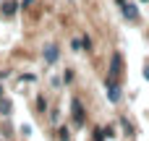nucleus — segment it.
<instances>
[{"label":"nucleus","mask_w":149,"mask_h":141,"mask_svg":"<svg viewBox=\"0 0 149 141\" xmlns=\"http://www.w3.org/2000/svg\"><path fill=\"white\" fill-rule=\"evenodd\" d=\"M141 3H147V0H141Z\"/></svg>","instance_id":"12"},{"label":"nucleus","mask_w":149,"mask_h":141,"mask_svg":"<svg viewBox=\"0 0 149 141\" xmlns=\"http://www.w3.org/2000/svg\"><path fill=\"white\" fill-rule=\"evenodd\" d=\"M120 73H123V55L115 50L113 55H110V65H107V76L110 78H120Z\"/></svg>","instance_id":"1"},{"label":"nucleus","mask_w":149,"mask_h":141,"mask_svg":"<svg viewBox=\"0 0 149 141\" xmlns=\"http://www.w3.org/2000/svg\"><path fill=\"white\" fill-rule=\"evenodd\" d=\"M58 58H60V50H58V47H55V44H52V47H47V50H45V60H47V63H55V60H58Z\"/></svg>","instance_id":"6"},{"label":"nucleus","mask_w":149,"mask_h":141,"mask_svg":"<svg viewBox=\"0 0 149 141\" xmlns=\"http://www.w3.org/2000/svg\"><path fill=\"white\" fill-rule=\"evenodd\" d=\"M16 5H18L16 0H5V3L0 5V13H3V18H13V16H16V10H18Z\"/></svg>","instance_id":"5"},{"label":"nucleus","mask_w":149,"mask_h":141,"mask_svg":"<svg viewBox=\"0 0 149 141\" xmlns=\"http://www.w3.org/2000/svg\"><path fill=\"white\" fill-rule=\"evenodd\" d=\"M118 5L123 8V16H126V18H131V21H139V10H136V5H134V3L118 0Z\"/></svg>","instance_id":"3"},{"label":"nucleus","mask_w":149,"mask_h":141,"mask_svg":"<svg viewBox=\"0 0 149 141\" xmlns=\"http://www.w3.org/2000/svg\"><path fill=\"white\" fill-rule=\"evenodd\" d=\"M81 47H84L86 52H92V39H89L86 34H84V39H81Z\"/></svg>","instance_id":"8"},{"label":"nucleus","mask_w":149,"mask_h":141,"mask_svg":"<svg viewBox=\"0 0 149 141\" xmlns=\"http://www.w3.org/2000/svg\"><path fill=\"white\" fill-rule=\"evenodd\" d=\"M31 3H34V0H21V10H26V8H29Z\"/></svg>","instance_id":"10"},{"label":"nucleus","mask_w":149,"mask_h":141,"mask_svg":"<svg viewBox=\"0 0 149 141\" xmlns=\"http://www.w3.org/2000/svg\"><path fill=\"white\" fill-rule=\"evenodd\" d=\"M105 89H107V97H110V102H120V84H118V78H105Z\"/></svg>","instance_id":"2"},{"label":"nucleus","mask_w":149,"mask_h":141,"mask_svg":"<svg viewBox=\"0 0 149 141\" xmlns=\"http://www.w3.org/2000/svg\"><path fill=\"white\" fill-rule=\"evenodd\" d=\"M144 76H147V78H149V65H147V71H144Z\"/></svg>","instance_id":"11"},{"label":"nucleus","mask_w":149,"mask_h":141,"mask_svg":"<svg viewBox=\"0 0 149 141\" xmlns=\"http://www.w3.org/2000/svg\"><path fill=\"white\" fill-rule=\"evenodd\" d=\"M58 139H60V141H71V131H68V128L63 126V128L58 131Z\"/></svg>","instance_id":"7"},{"label":"nucleus","mask_w":149,"mask_h":141,"mask_svg":"<svg viewBox=\"0 0 149 141\" xmlns=\"http://www.w3.org/2000/svg\"><path fill=\"white\" fill-rule=\"evenodd\" d=\"M73 123L76 126H84V107H81V99L79 97H73Z\"/></svg>","instance_id":"4"},{"label":"nucleus","mask_w":149,"mask_h":141,"mask_svg":"<svg viewBox=\"0 0 149 141\" xmlns=\"http://www.w3.org/2000/svg\"><path fill=\"white\" fill-rule=\"evenodd\" d=\"M37 107H39V110L45 113V107H47V102H45V97H39V99H37Z\"/></svg>","instance_id":"9"}]
</instances>
